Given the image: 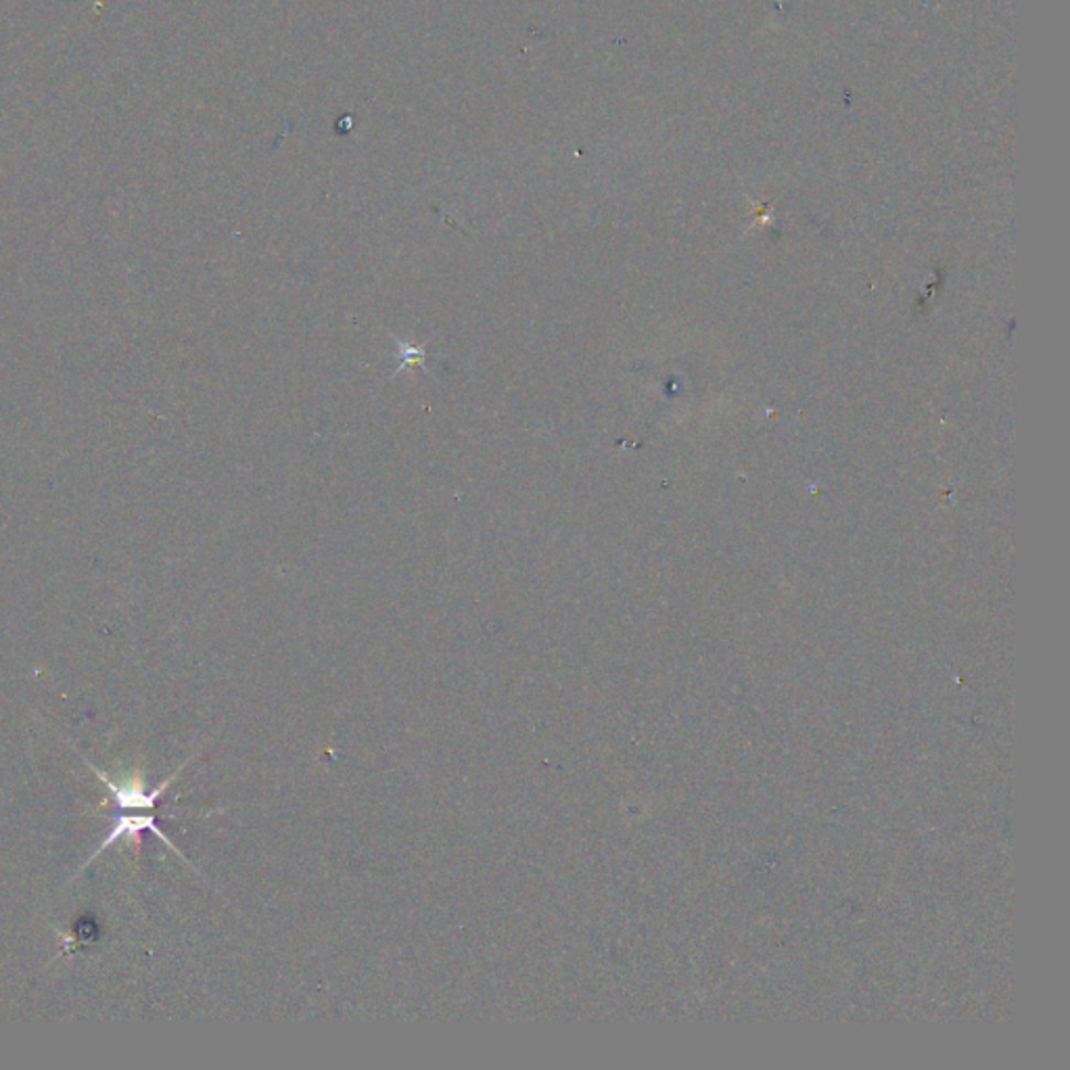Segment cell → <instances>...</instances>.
I'll return each mask as SVG.
<instances>
[{
    "mask_svg": "<svg viewBox=\"0 0 1070 1070\" xmlns=\"http://www.w3.org/2000/svg\"><path fill=\"white\" fill-rule=\"evenodd\" d=\"M92 772H95V774H97V776L103 780L105 786L109 788V793H111V797H113V805H116V809H118V811H122V809H132V811H137V809H153V807H157L160 797H162L165 790H167L170 783H172V780L178 776V772H181V769H178L174 776H170V778H167V780H165L160 788H153V790H149V788L144 786L143 780H139V778H130V780H125V783H113V780H109V778L105 776L103 772H99L97 767H92Z\"/></svg>",
    "mask_w": 1070,
    "mask_h": 1070,
    "instance_id": "1",
    "label": "cell"
},
{
    "mask_svg": "<svg viewBox=\"0 0 1070 1070\" xmlns=\"http://www.w3.org/2000/svg\"><path fill=\"white\" fill-rule=\"evenodd\" d=\"M143 832H153L160 841H164L174 853H178L183 858V853L172 844V841L165 837L164 832L160 830V826L155 823V818L153 816H122V814H116L113 816V826L109 830V834L105 837L103 843L99 844V849L92 853V858L86 862V865L90 864L97 855H101V851L109 849L111 844L118 843V841H134V839H141Z\"/></svg>",
    "mask_w": 1070,
    "mask_h": 1070,
    "instance_id": "2",
    "label": "cell"
}]
</instances>
